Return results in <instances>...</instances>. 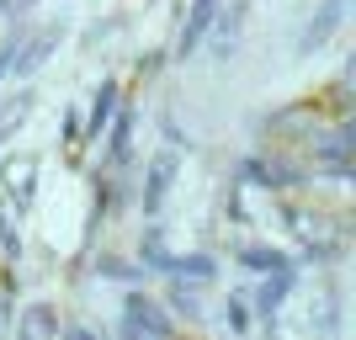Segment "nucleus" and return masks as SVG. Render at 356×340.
Returning a JSON list of instances; mask_svg holds the SVG:
<instances>
[{"label":"nucleus","instance_id":"dca6fc26","mask_svg":"<svg viewBox=\"0 0 356 340\" xmlns=\"http://www.w3.org/2000/svg\"><path fill=\"white\" fill-rule=\"evenodd\" d=\"M16 43H22V27L0 38V80H6V74H11V64H16Z\"/></svg>","mask_w":356,"mask_h":340},{"label":"nucleus","instance_id":"9d476101","mask_svg":"<svg viewBox=\"0 0 356 340\" xmlns=\"http://www.w3.org/2000/svg\"><path fill=\"white\" fill-rule=\"evenodd\" d=\"M160 271L165 277H176V282H213V255H170L165 250V261H160Z\"/></svg>","mask_w":356,"mask_h":340},{"label":"nucleus","instance_id":"f3484780","mask_svg":"<svg viewBox=\"0 0 356 340\" xmlns=\"http://www.w3.org/2000/svg\"><path fill=\"white\" fill-rule=\"evenodd\" d=\"M0 245H6V255L22 250V239H16V229H11V218H6V213H0Z\"/></svg>","mask_w":356,"mask_h":340},{"label":"nucleus","instance_id":"f257e3e1","mask_svg":"<svg viewBox=\"0 0 356 340\" xmlns=\"http://www.w3.org/2000/svg\"><path fill=\"white\" fill-rule=\"evenodd\" d=\"M165 335H176V330H170V314L154 298L144 293L122 298V340H165Z\"/></svg>","mask_w":356,"mask_h":340},{"label":"nucleus","instance_id":"20e7f679","mask_svg":"<svg viewBox=\"0 0 356 340\" xmlns=\"http://www.w3.org/2000/svg\"><path fill=\"white\" fill-rule=\"evenodd\" d=\"M293 282H298V271H293V266H282V271H266V282H261L255 293H245V303H250V319H271V314H277V309L287 303Z\"/></svg>","mask_w":356,"mask_h":340},{"label":"nucleus","instance_id":"f8f14e48","mask_svg":"<svg viewBox=\"0 0 356 340\" xmlns=\"http://www.w3.org/2000/svg\"><path fill=\"white\" fill-rule=\"evenodd\" d=\"M16 340H59V314H54V303H38V309L22 314Z\"/></svg>","mask_w":356,"mask_h":340},{"label":"nucleus","instance_id":"9b49d317","mask_svg":"<svg viewBox=\"0 0 356 340\" xmlns=\"http://www.w3.org/2000/svg\"><path fill=\"white\" fill-rule=\"evenodd\" d=\"M239 27H245V6H234L229 16H213V27H208V38H213V59H229L239 48Z\"/></svg>","mask_w":356,"mask_h":340},{"label":"nucleus","instance_id":"7ed1b4c3","mask_svg":"<svg viewBox=\"0 0 356 340\" xmlns=\"http://www.w3.org/2000/svg\"><path fill=\"white\" fill-rule=\"evenodd\" d=\"M59 38H64V22H43V32L38 38H27L22 32V43H16V64H11V74H38L48 59H54V48H59Z\"/></svg>","mask_w":356,"mask_h":340},{"label":"nucleus","instance_id":"39448f33","mask_svg":"<svg viewBox=\"0 0 356 340\" xmlns=\"http://www.w3.org/2000/svg\"><path fill=\"white\" fill-rule=\"evenodd\" d=\"M176 170H181V154H160L149 165V181H144V218H160L165 213V197L176 186Z\"/></svg>","mask_w":356,"mask_h":340},{"label":"nucleus","instance_id":"6ab92c4d","mask_svg":"<svg viewBox=\"0 0 356 340\" xmlns=\"http://www.w3.org/2000/svg\"><path fill=\"white\" fill-rule=\"evenodd\" d=\"M6 330H11V293L0 287V335H6Z\"/></svg>","mask_w":356,"mask_h":340},{"label":"nucleus","instance_id":"4468645a","mask_svg":"<svg viewBox=\"0 0 356 340\" xmlns=\"http://www.w3.org/2000/svg\"><path fill=\"white\" fill-rule=\"evenodd\" d=\"M239 266L266 277V271H282V266H287V255H282V250H271V245H250V250L239 255Z\"/></svg>","mask_w":356,"mask_h":340},{"label":"nucleus","instance_id":"0eeeda50","mask_svg":"<svg viewBox=\"0 0 356 340\" xmlns=\"http://www.w3.org/2000/svg\"><path fill=\"white\" fill-rule=\"evenodd\" d=\"M213 16H218V0H192V11H186V27H181V43H176V59H192L202 38H208Z\"/></svg>","mask_w":356,"mask_h":340},{"label":"nucleus","instance_id":"aec40b11","mask_svg":"<svg viewBox=\"0 0 356 340\" xmlns=\"http://www.w3.org/2000/svg\"><path fill=\"white\" fill-rule=\"evenodd\" d=\"M0 11H11V0H0Z\"/></svg>","mask_w":356,"mask_h":340},{"label":"nucleus","instance_id":"ddd939ff","mask_svg":"<svg viewBox=\"0 0 356 340\" xmlns=\"http://www.w3.org/2000/svg\"><path fill=\"white\" fill-rule=\"evenodd\" d=\"M303 170L298 165H277V160H245V181H255V186H287V181H298Z\"/></svg>","mask_w":356,"mask_h":340},{"label":"nucleus","instance_id":"a211bd4d","mask_svg":"<svg viewBox=\"0 0 356 340\" xmlns=\"http://www.w3.org/2000/svg\"><path fill=\"white\" fill-rule=\"evenodd\" d=\"M59 340H102L90 325H74V330H59Z\"/></svg>","mask_w":356,"mask_h":340},{"label":"nucleus","instance_id":"6e6552de","mask_svg":"<svg viewBox=\"0 0 356 340\" xmlns=\"http://www.w3.org/2000/svg\"><path fill=\"white\" fill-rule=\"evenodd\" d=\"M319 170H325V176H335V181L351 176V122H341V128L319 144Z\"/></svg>","mask_w":356,"mask_h":340},{"label":"nucleus","instance_id":"2eb2a0df","mask_svg":"<svg viewBox=\"0 0 356 340\" xmlns=\"http://www.w3.org/2000/svg\"><path fill=\"white\" fill-rule=\"evenodd\" d=\"M250 303H245V293H234L229 298V330H234V335H250Z\"/></svg>","mask_w":356,"mask_h":340},{"label":"nucleus","instance_id":"1a4fd4ad","mask_svg":"<svg viewBox=\"0 0 356 340\" xmlns=\"http://www.w3.org/2000/svg\"><path fill=\"white\" fill-rule=\"evenodd\" d=\"M118 96H122L118 80H102L96 102H90V122L80 128V144H90V138H102V133H106V122H112V112H118Z\"/></svg>","mask_w":356,"mask_h":340},{"label":"nucleus","instance_id":"f03ea898","mask_svg":"<svg viewBox=\"0 0 356 340\" xmlns=\"http://www.w3.org/2000/svg\"><path fill=\"white\" fill-rule=\"evenodd\" d=\"M346 11H351V0H319V11L309 16V27H303V38H298V54H303V59L319 54V48L346 27Z\"/></svg>","mask_w":356,"mask_h":340},{"label":"nucleus","instance_id":"423d86ee","mask_svg":"<svg viewBox=\"0 0 356 340\" xmlns=\"http://www.w3.org/2000/svg\"><path fill=\"white\" fill-rule=\"evenodd\" d=\"M0 181L11 186L16 213H27V207H32V192H38V160H32V154H16V160H6V165H0Z\"/></svg>","mask_w":356,"mask_h":340}]
</instances>
